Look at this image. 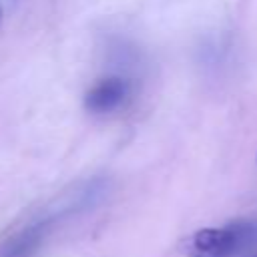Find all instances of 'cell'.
Wrapping results in <instances>:
<instances>
[{
    "label": "cell",
    "mask_w": 257,
    "mask_h": 257,
    "mask_svg": "<svg viewBox=\"0 0 257 257\" xmlns=\"http://www.w3.org/2000/svg\"><path fill=\"white\" fill-rule=\"evenodd\" d=\"M0 16H2V8H0Z\"/></svg>",
    "instance_id": "3957f363"
},
{
    "label": "cell",
    "mask_w": 257,
    "mask_h": 257,
    "mask_svg": "<svg viewBox=\"0 0 257 257\" xmlns=\"http://www.w3.org/2000/svg\"><path fill=\"white\" fill-rule=\"evenodd\" d=\"M128 90H131V86L124 78H118V76L102 78L86 92L84 106L90 112H96V114L112 112L126 100Z\"/></svg>",
    "instance_id": "7a4b0ae2"
},
{
    "label": "cell",
    "mask_w": 257,
    "mask_h": 257,
    "mask_svg": "<svg viewBox=\"0 0 257 257\" xmlns=\"http://www.w3.org/2000/svg\"><path fill=\"white\" fill-rule=\"evenodd\" d=\"M251 225H229V227H205L189 235L183 243L187 257H233V253L247 239Z\"/></svg>",
    "instance_id": "6da1fadb"
}]
</instances>
